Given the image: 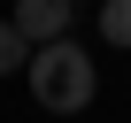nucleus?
<instances>
[{
    "label": "nucleus",
    "instance_id": "4",
    "mask_svg": "<svg viewBox=\"0 0 131 123\" xmlns=\"http://www.w3.org/2000/svg\"><path fill=\"white\" fill-rule=\"evenodd\" d=\"M23 61H31V46L8 31V16H0V77H8V69H23Z\"/></svg>",
    "mask_w": 131,
    "mask_h": 123
},
{
    "label": "nucleus",
    "instance_id": "2",
    "mask_svg": "<svg viewBox=\"0 0 131 123\" xmlns=\"http://www.w3.org/2000/svg\"><path fill=\"white\" fill-rule=\"evenodd\" d=\"M8 31L39 54V46H62L70 39V0H23V8L8 16Z\"/></svg>",
    "mask_w": 131,
    "mask_h": 123
},
{
    "label": "nucleus",
    "instance_id": "1",
    "mask_svg": "<svg viewBox=\"0 0 131 123\" xmlns=\"http://www.w3.org/2000/svg\"><path fill=\"white\" fill-rule=\"evenodd\" d=\"M23 77H31V100L46 108V115H77V108H93V54L85 46H39L31 61H23Z\"/></svg>",
    "mask_w": 131,
    "mask_h": 123
},
{
    "label": "nucleus",
    "instance_id": "3",
    "mask_svg": "<svg viewBox=\"0 0 131 123\" xmlns=\"http://www.w3.org/2000/svg\"><path fill=\"white\" fill-rule=\"evenodd\" d=\"M100 39L108 46H131V0H108L100 8Z\"/></svg>",
    "mask_w": 131,
    "mask_h": 123
}]
</instances>
